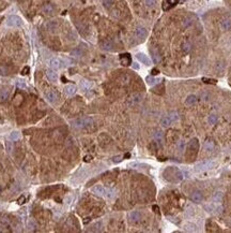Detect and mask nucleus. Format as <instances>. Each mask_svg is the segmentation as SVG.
Instances as JSON below:
<instances>
[{
	"label": "nucleus",
	"instance_id": "1",
	"mask_svg": "<svg viewBox=\"0 0 231 233\" xmlns=\"http://www.w3.org/2000/svg\"><path fill=\"white\" fill-rule=\"evenodd\" d=\"M164 177L169 182L172 183H178L180 180H183V174L182 172L175 166H169L164 171Z\"/></svg>",
	"mask_w": 231,
	"mask_h": 233
},
{
	"label": "nucleus",
	"instance_id": "2",
	"mask_svg": "<svg viewBox=\"0 0 231 233\" xmlns=\"http://www.w3.org/2000/svg\"><path fill=\"white\" fill-rule=\"evenodd\" d=\"M198 148H199V141L197 138H194L189 141L187 145V152H186V159L188 161H192L196 159V156L198 154Z\"/></svg>",
	"mask_w": 231,
	"mask_h": 233
},
{
	"label": "nucleus",
	"instance_id": "3",
	"mask_svg": "<svg viewBox=\"0 0 231 233\" xmlns=\"http://www.w3.org/2000/svg\"><path fill=\"white\" fill-rule=\"evenodd\" d=\"M94 125V120L90 117H80L72 121V126L78 129H87Z\"/></svg>",
	"mask_w": 231,
	"mask_h": 233
},
{
	"label": "nucleus",
	"instance_id": "4",
	"mask_svg": "<svg viewBox=\"0 0 231 233\" xmlns=\"http://www.w3.org/2000/svg\"><path fill=\"white\" fill-rule=\"evenodd\" d=\"M7 24L8 26H11V27H21L23 25V21L21 17H18L16 15H11L10 17L8 18Z\"/></svg>",
	"mask_w": 231,
	"mask_h": 233
},
{
	"label": "nucleus",
	"instance_id": "5",
	"mask_svg": "<svg viewBox=\"0 0 231 233\" xmlns=\"http://www.w3.org/2000/svg\"><path fill=\"white\" fill-rule=\"evenodd\" d=\"M142 99V96L140 94H134V95L130 96L127 99H126V104L129 106H133L137 103H139Z\"/></svg>",
	"mask_w": 231,
	"mask_h": 233
},
{
	"label": "nucleus",
	"instance_id": "6",
	"mask_svg": "<svg viewBox=\"0 0 231 233\" xmlns=\"http://www.w3.org/2000/svg\"><path fill=\"white\" fill-rule=\"evenodd\" d=\"M215 166V163L212 162V161H203V162L198 163L195 168L196 171H204V170H209L212 169L213 166Z\"/></svg>",
	"mask_w": 231,
	"mask_h": 233
},
{
	"label": "nucleus",
	"instance_id": "7",
	"mask_svg": "<svg viewBox=\"0 0 231 233\" xmlns=\"http://www.w3.org/2000/svg\"><path fill=\"white\" fill-rule=\"evenodd\" d=\"M179 137L180 134L177 130H169L167 132V135H166V139L167 141L170 142V143H175V142L179 140Z\"/></svg>",
	"mask_w": 231,
	"mask_h": 233
},
{
	"label": "nucleus",
	"instance_id": "8",
	"mask_svg": "<svg viewBox=\"0 0 231 233\" xmlns=\"http://www.w3.org/2000/svg\"><path fill=\"white\" fill-rule=\"evenodd\" d=\"M203 199V196L201 193V191L199 190H194L190 193V200L192 202H195V203H200V202L202 201Z\"/></svg>",
	"mask_w": 231,
	"mask_h": 233
},
{
	"label": "nucleus",
	"instance_id": "9",
	"mask_svg": "<svg viewBox=\"0 0 231 233\" xmlns=\"http://www.w3.org/2000/svg\"><path fill=\"white\" fill-rule=\"evenodd\" d=\"M45 98L48 102L54 103L58 100V95H57V92H54V90H47V92H45Z\"/></svg>",
	"mask_w": 231,
	"mask_h": 233
},
{
	"label": "nucleus",
	"instance_id": "10",
	"mask_svg": "<svg viewBox=\"0 0 231 233\" xmlns=\"http://www.w3.org/2000/svg\"><path fill=\"white\" fill-rule=\"evenodd\" d=\"M120 62L122 66L124 67H127V66H130L131 62H132V58H131V55L130 54H121L120 55Z\"/></svg>",
	"mask_w": 231,
	"mask_h": 233
},
{
	"label": "nucleus",
	"instance_id": "11",
	"mask_svg": "<svg viewBox=\"0 0 231 233\" xmlns=\"http://www.w3.org/2000/svg\"><path fill=\"white\" fill-rule=\"evenodd\" d=\"M98 142H100V144H101V146H107V145L111 142V140H110V138H109L108 134L106 133H102L98 135Z\"/></svg>",
	"mask_w": 231,
	"mask_h": 233
},
{
	"label": "nucleus",
	"instance_id": "12",
	"mask_svg": "<svg viewBox=\"0 0 231 233\" xmlns=\"http://www.w3.org/2000/svg\"><path fill=\"white\" fill-rule=\"evenodd\" d=\"M148 35V31L147 29L144 28V27H137L136 30H135V35H136V38L140 40H144Z\"/></svg>",
	"mask_w": 231,
	"mask_h": 233
},
{
	"label": "nucleus",
	"instance_id": "13",
	"mask_svg": "<svg viewBox=\"0 0 231 233\" xmlns=\"http://www.w3.org/2000/svg\"><path fill=\"white\" fill-rule=\"evenodd\" d=\"M214 148H215V143L212 139H207L204 144H203V149L206 152H213Z\"/></svg>",
	"mask_w": 231,
	"mask_h": 233
},
{
	"label": "nucleus",
	"instance_id": "14",
	"mask_svg": "<svg viewBox=\"0 0 231 233\" xmlns=\"http://www.w3.org/2000/svg\"><path fill=\"white\" fill-rule=\"evenodd\" d=\"M42 11L46 15H53L55 13V7L52 3H45L42 7Z\"/></svg>",
	"mask_w": 231,
	"mask_h": 233
},
{
	"label": "nucleus",
	"instance_id": "15",
	"mask_svg": "<svg viewBox=\"0 0 231 233\" xmlns=\"http://www.w3.org/2000/svg\"><path fill=\"white\" fill-rule=\"evenodd\" d=\"M153 137H154L155 142L161 146V145L163 144V142H164V134H163V132H162L161 130H156L154 132Z\"/></svg>",
	"mask_w": 231,
	"mask_h": 233
},
{
	"label": "nucleus",
	"instance_id": "16",
	"mask_svg": "<svg viewBox=\"0 0 231 233\" xmlns=\"http://www.w3.org/2000/svg\"><path fill=\"white\" fill-rule=\"evenodd\" d=\"M49 66L53 69H60L62 67V61L59 58H52L49 60Z\"/></svg>",
	"mask_w": 231,
	"mask_h": 233
},
{
	"label": "nucleus",
	"instance_id": "17",
	"mask_svg": "<svg viewBox=\"0 0 231 233\" xmlns=\"http://www.w3.org/2000/svg\"><path fill=\"white\" fill-rule=\"evenodd\" d=\"M137 59L139 60V61H141L142 64H144L146 66H150L151 64V60L149 59V57L147 56V55H144V54L142 53H138L136 55Z\"/></svg>",
	"mask_w": 231,
	"mask_h": 233
},
{
	"label": "nucleus",
	"instance_id": "18",
	"mask_svg": "<svg viewBox=\"0 0 231 233\" xmlns=\"http://www.w3.org/2000/svg\"><path fill=\"white\" fill-rule=\"evenodd\" d=\"M221 28L224 31H228L231 29V18H224L221 21Z\"/></svg>",
	"mask_w": 231,
	"mask_h": 233
},
{
	"label": "nucleus",
	"instance_id": "19",
	"mask_svg": "<svg viewBox=\"0 0 231 233\" xmlns=\"http://www.w3.org/2000/svg\"><path fill=\"white\" fill-rule=\"evenodd\" d=\"M57 28H58V24H57L56 21H47L45 24V29L49 32H55L57 30Z\"/></svg>",
	"mask_w": 231,
	"mask_h": 233
},
{
	"label": "nucleus",
	"instance_id": "20",
	"mask_svg": "<svg viewBox=\"0 0 231 233\" xmlns=\"http://www.w3.org/2000/svg\"><path fill=\"white\" fill-rule=\"evenodd\" d=\"M92 191L98 196H105L106 194V189L101 185H95L94 187H92Z\"/></svg>",
	"mask_w": 231,
	"mask_h": 233
},
{
	"label": "nucleus",
	"instance_id": "21",
	"mask_svg": "<svg viewBox=\"0 0 231 233\" xmlns=\"http://www.w3.org/2000/svg\"><path fill=\"white\" fill-rule=\"evenodd\" d=\"M212 199H213L214 203L219 204V203H221V202H223L224 194H223V192H221V191H216V192H214V193H213V197H212Z\"/></svg>",
	"mask_w": 231,
	"mask_h": 233
},
{
	"label": "nucleus",
	"instance_id": "22",
	"mask_svg": "<svg viewBox=\"0 0 231 233\" xmlns=\"http://www.w3.org/2000/svg\"><path fill=\"white\" fill-rule=\"evenodd\" d=\"M9 95H10V92L8 89H0V102H6L9 99Z\"/></svg>",
	"mask_w": 231,
	"mask_h": 233
},
{
	"label": "nucleus",
	"instance_id": "23",
	"mask_svg": "<svg viewBox=\"0 0 231 233\" xmlns=\"http://www.w3.org/2000/svg\"><path fill=\"white\" fill-rule=\"evenodd\" d=\"M140 217H141V215H140L139 212H132L130 214V221L132 223H136L140 220Z\"/></svg>",
	"mask_w": 231,
	"mask_h": 233
},
{
	"label": "nucleus",
	"instance_id": "24",
	"mask_svg": "<svg viewBox=\"0 0 231 233\" xmlns=\"http://www.w3.org/2000/svg\"><path fill=\"white\" fill-rule=\"evenodd\" d=\"M179 2V0H165V2L163 3V9L164 10H169L171 7L175 6Z\"/></svg>",
	"mask_w": 231,
	"mask_h": 233
},
{
	"label": "nucleus",
	"instance_id": "25",
	"mask_svg": "<svg viewBox=\"0 0 231 233\" xmlns=\"http://www.w3.org/2000/svg\"><path fill=\"white\" fill-rule=\"evenodd\" d=\"M196 102H197V96H195V95H189V96H187V98L185 99V104L187 106L194 105V104H195Z\"/></svg>",
	"mask_w": 231,
	"mask_h": 233
},
{
	"label": "nucleus",
	"instance_id": "26",
	"mask_svg": "<svg viewBox=\"0 0 231 233\" xmlns=\"http://www.w3.org/2000/svg\"><path fill=\"white\" fill-rule=\"evenodd\" d=\"M64 92L67 94V96H72L76 92V86L75 85H67L65 88H64Z\"/></svg>",
	"mask_w": 231,
	"mask_h": 233
},
{
	"label": "nucleus",
	"instance_id": "27",
	"mask_svg": "<svg viewBox=\"0 0 231 233\" xmlns=\"http://www.w3.org/2000/svg\"><path fill=\"white\" fill-rule=\"evenodd\" d=\"M171 119L169 118V116H163L161 118V126L164 128H168L171 125Z\"/></svg>",
	"mask_w": 231,
	"mask_h": 233
},
{
	"label": "nucleus",
	"instance_id": "28",
	"mask_svg": "<svg viewBox=\"0 0 231 233\" xmlns=\"http://www.w3.org/2000/svg\"><path fill=\"white\" fill-rule=\"evenodd\" d=\"M46 76H47V78H48L50 82H56L57 80H58V75H57L56 72L53 70L47 71V72H46Z\"/></svg>",
	"mask_w": 231,
	"mask_h": 233
},
{
	"label": "nucleus",
	"instance_id": "29",
	"mask_svg": "<svg viewBox=\"0 0 231 233\" xmlns=\"http://www.w3.org/2000/svg\"><path fill=\"white\" fill-rule=\"evenodd\" d=\"M130 82H131V78H130V75H127V74H122L121 76L119 78V83L120 84H122V85H127V84H130Z\"/></svg>",
	"mask_w": 231,
	"mask_h": 233
},
{
	"label": "nucleus",
	"instance_id": "30",
	"mask_svg": "<svg viewBox=\"0 0 231 233\" xmlns=\"http://www.w3.org/2000/svg\"><path fill=\"white\" fill-rule=\"evenodd\" d=\"M101 47L105 51H111L113 45H112V43L110 41H103L101 43Z\"/></svg>",
	"mask_w": 231,
	"mask_h": 233
},
{
	"label": "nucleus",
	"instance_id": "31",
	"mask_svg": "<svg viewBox=\"0 0 231 233\" xmlns=\"http://www.w3.org/2000/svg\"><path fill=\"white\" fill-rule=\"evenodd\" d=\"M182 51L184 52V54H188L190 51H192V43L186 41L182 44Z\"/></svg>",
	"mask_w": 231,
	"mask_h": 233
},
{
	"label": "nucleus",
	"instance_id": "32",
	"mask_svg": "<svg viewBox=\"0 0 231 233\" xmlns=\"http://www.w3.org/2000/svg\"><path fill=\"white\" fill-rule=\"evenodd\" d=\"M80 86H81V88H82V89H85V90H88L89 88H91L92 84L89 81H86V80H84V81L80 82Z\"/></svg>",
	"mask_w": 231,
	"mask_h": 233
},
{
	"label": "nucleus",
	"instance_id": "33",
	"mask_svg": "<svg viewBox=\"0 0 231 233\" xmlns=\"http://www.w3.org/2000/svg\"><path fill=\"white\" fill-rule=\"evenodd\" d=\"M208 121L210 125H215L217 123V116L215 114H211L210 116L208 117Z\"/></svg>",
	"mask_w": 231,
	"mask_h": 233
},
{
	"label": "nucleus",
	"instance_id": "34",
	"mask_svg": "<svg viewBox=\"0 0 231 233\" xmlns=\"http://www.w3.org/2000/svg\"><path fill=\"white\" fill-rule=\"evenodd\" d=\"M184 228H185L186 231H190V232H195L196 231V226L195 225H192V223H187V225H185L184 226Z\"/></svg>",
	"mask_w": 231,
	"mask_h": 233
},
{
	"label": "nucleus",
	"instance_id": "35",
	"mask_svg": "<svg viewBox=\"0 0 231 233\" xmlns=\"http://www.w3.org/2000/svg\"><path fill=\"white\" fill-rule=\"evenodd\" d=\"M9 70H8V67L4 66V64H0V75H7Z\"/></svg>",
	"mask_w": 231,
	"mask_h": 233
},
{
	"label": "nucleus",
	"instance_id": "36",
	"mask_svg": "<svg viewBox=\"0 0 231 233\" xmlns=\"http://www.w3.org/2000/svg\"><path fill=\"white\" fill-rule=\"evenodd\" d=\"M168 116H169V118L171 119L172 123H173V121H175V120L179 119V114L177 113V112H171V113L169 114Z\"/></svg>",
	"mask_w": 231,
	"mask_h": 233
},
{
	"label": "nucleus",
	"instance_id": "37",
	"mask_svg": "<svg viewBox=\"0 0 231 233\" xmlns=\"http://www.w3.org/2000/svg\"><path fill=\"white\" fill-rule=\"evenodd\" d=\"M152 56H153V60L154 62H160V60H161V57H160V55H158L157 52H155V51H152Z\"/></svg>",
	"mask_w": 231,
	"mask_h": 233
},
{
	"label": "nucleus",
	"instance_id": "38",
	"mask_svg": "<svg viewBox=\"0 0 231 233\" xmlns=\"http://www.w3.org/2000/svg\"><path fill=\"white\" fill-rule=\"evenodd\" d=\"M144 3L147 7H154L156 4V0H144Z\"/></svg>",
	"mask_w": 231,
	"mask_h": 233
},
{
	"label": "nucleus",
	"instance_id": "39",
	"mask_svg": "<svg viewBox=\"0 0 231 233\" xmlns=\"http://www.w3.org/2000/svg\"><path fill=\"white\" fill-rule=\"evenodd\" d=\"M103 4L105 6V8L110 9V8L112 7V0H104V1H103Z\"/></svg>",
	"mask_w": 231,
	"mask_h": 233
},
{
	"label": "nucleus",
	"instance_id": "40",
	"mask_svg": "<svg viewBox=\"0 0 231 233\" xmlns=\"http://www.w3.org/2000/svg\"><path fill=\"white\" fill-rule=\"evenodd\" d=\"M10 137L12 140H18L19 139V133H18L17 131H14V132H12L10 134Z\"/></svg>",
	"mask_w": 231,
	"mask_h": 233
},
{
	"label": "nucleus",
	"instance_id": "41",
	"mask_svg": "<svg viewBox=\"0 0 231 233\" xmlns=\"http://www.w3.org/2000/svg\"><path fill=\"white\" fill-rule=\"evenodd\" d=\"M202 81L204 82V83H208V84H216V81H215V80H211V78H203Z\"/></svg>",
	"mask_w": 231,
	"mask_h": 233
},
{
	"label": "nucleus",
	"instance_id": "42",
	"mask_svg": "<svg viewBox=\"0 0 231 233\" xmlns=\"http://www.w3.org/2000/svg\"><path fill=\"white\" fill-rule=\"evenodd\" d=\"M146 81L148 82V84H150V85H152V84H154L155 83V78H151V76H148L147 78H146Z\"/></svg>",
	"mask_w": 231,
	"mask_h": 233
},
{
	"label": "nucleus",
	"instance_id": "43",
	"mask_svg": "<svg viewBox=\"0 0 231 233\" xmlns=\"http://www.w3.org/2000/svg\"><path fill=\"white\" fill-rule=\"evenodd\" d=\"M192 18H186L185 21H184V26H185V27H188V26L192 25Z\"/></svg>",
	"mask_w": 231,
	"mask_h": 233
},
{
	"label": "nucleus",
	"instance_id": "44",
	"mask_svg": "<svg viewBox=\"0 0 231 233\" xmlns=\"http://www.w3.org/2000/svg\"><path fill=\"white\" fill-rule=\"evenodd\" d=\"M121 160H122V157H121V156H116V157H113V159H112L113 162H120Z\"/></svg>",
	"mask_w": 231,
	"mask_h": 233
},
{
	"label": "nucleus",
	"instance_id": "45",
	"mask_svg": "<svg viewBox=\"0 0 231 233\" xmlns=\"http://www.w3.org/2000/svg\"><path fill=\"white\" fill-rule=\"evenodd\" d=\"M29 73V67H25L24 69H23V71H21V74L23 75H26Z\"/></svg>",
	"mask_w": 231,
	"mask_h": 233
},
{
	"label": "nucleus",
	"instance_id": "46",
	"mask_svg": "<svg viewBox=\"0 0 231 233\" xmlns=\"http://www.w3.org/2000/svg\"><path fill=\"white\" fill-rule=\"evenodd\" d=\"M25 201H26V199H25V197H24V196H21V198L18 199V201H17V202H18V204H24Z\"/></svg>",
	"mask_w": 231,
	"mask_h": 233
},
{
	"label": "nucleus",
	"instance_id": "47",
	"mask_svg": "<svg viewBox=\"0 0 231 233\" xmlns=\"http://www.w3.org/2000/svg\"><path fill=\"white\" fill-rule=\"evenodd\" d=\"M73 55H76V56H80L81 55V51H79V50H75L73 52Z\"/></svg>",
	"mask_w": 231,
	"mask_h": 233
},
{
	"label": "nucleus",
	"instance_id": "48",
	"mask_svg": "<svg viewBox=\"0 0 231 233\" xmlns=\"http://www.w3.org/2000/svg\"><path fill=\"white\" fill-rule=\"evenodd\" d=\"M91 159H92L91 156H86V157H85V158H84V160H85V161H86V162H89V161H90Z\"/></svg>",
	"mask_w": 231,
	"mask_h": 233
},
{
	"label": "nucleus",
	"instance_id": "49",
	"mask_svg": "<svg viewBox=\"0 0 231 233\" xmlns=\"http://www.w3.org/2000/svg\"><path fill=\"white\" fill-rule=\"evenodd\" d=\"M160 73V71L157 70V69H153L152 70V75H156V74H158Z\"/></svg>",
	"mask_w": 231,
	"mask_h": 233
},
{
	"label": "nucleus",
	"instance_id": "50",
	"mask_svg": "<svg viewBox=\"0 0 231 233\" xmlns=\"http://www.w3.org/2000/svg\"><path fill=\"white\" fill-rule=\"evenodd\" d=\"M183 146H184V143H183V141H180V144H179V148H180V149H183Z\"/></svg>",
	"mask_w": 231,
	"mask_h": 233
},
{
	"label": "nucleus",
	"instance_id": "51",
	"mask_svg": "<svg viewBox=\"0 0 231 233\" xmlns=\"http://www.w3.org/2000/svg\"><path fill=\"white\" fill-rule=\"evenodd\" d=\"M153 209H154V212L158 213V207L156 206V205H154V206H153Z\"/></svg>",
	"mask_w": 231,
	"mask_h": 233
},
{
	"label": "nucleus",
	"instance_id": "52",
	"mask_svg": "<svg viewBox=\"0 0 231 233\" xmlns=\"http://www.w3.org/2000/svg\"><path fill=\"white\" fill-rule=\"evenodd\" d=\"M133 67L135 68V69H138V68H139V66H138V64H133Z\"/></svg>",
	"mask_w": 231,
	"mask_h": 233
},
{
	"label": "nucleus",
	"instance_id": "53",
	"mask_svg": "<svg viewBox=\"0 0 231 233\" xmlns=\"http://www.w3.org/2000/svg\"><path fill=\"white\" fill-rule=\"evenodd\" d=\"M0 193H1V187H0Z\"/></svg>",
	"mask_w": 231,
	"mask_h": 233
}]
</instances>
